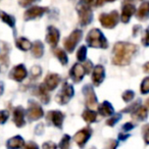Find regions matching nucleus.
I'll list each match as a JSON object with an SVG mask.
<instances>
[{"label":"nucleus","mask_w":149,"mask_h":149,"mask_svg":"<svg viewBox=\"0 0 149 149\" xmlns=\"http://www.w3.org/2000/svg\"><path fill=\"white\" fill-rule=\"evenodd\" d=\"M59 31L56 29L55 27H50L47 28V34H46V41L52 47H55L57 45L58 41H59Z\"/></svg>","instance_id":"4468645a"},{"label":"nucleus","mask_w":149,"mask_h":149,"mask_svg":"<svg viewBox=\"0 0 149 149\" xmlns=\"http://www.w3.org/2000/svg\"><path fill=\"white\" fill-rule=\"evenodd\" d=\"M82 2L86 3V4H88V5H92L94 3V0H83Z\"/></svg>","instance_id":"8fccbe9b"},{"label":"nucleus","mask_w":149,"mask_h":149,"mask_svg":"<svg viewBox=\"0 0 149 149\" xmlns=\"http://www.w3.org/2000/svg\"><path fill=\"white\" fill-rule=\"evenodd\" d=\"M122 97L125 102H131L133 99H134L135 93L132 91V90H127V91H125L124 93H123Z\"/></svg>","instance_id":"2f4dec72"},{"label":"nucleus","mask_w":149,"mask_h":149,"mask_svg":"<svg viewBox=\"0 0 149 149\" xmlns=\"http://www.w3.org/2000/svg\"><path fill=\"white\" fill-rule=\"evenodd\" d=\"M78 15H79L80 19V24L82 26H87L93 19V13H92V9L90 7V5L86 4L84 2H81L78 4L77 7Z\"/></svg>","instance_id":"7ed1b4c3"},{"label":"nucleus","mask_w":149,"mask_h":149,"mask_svg":"<svg viewBox=\"0 0 149 149\" xmlns=\"http://www.w3.org/2000/svg\"><path fill=\"white\" fill-rule=\"evenodd\" d=\"M70 137L68 136V135H64V136L62 137L60 143H59V147H60V148H63V149L68 148V147H70Z\"/></svg>","instance_id":"473e14b6"},{"label":"nucleus","mask_w":149,"mask_h":149,"mask_svg":"<svg viewBox=\"0 0 149 149\" xmlns=\"http://www.w3.org/2000/svg\"><path fill=\"white\" fill-rule=\"evenodd\" d=\"M142 44L144 46H149V28L145 31L144 37L142 38Z\"/></svg>","instance_id":"4c0bfd02"},{"label":"nucleus","mask_w":149,"mask_h":149,"mask_svg":"<svg viewBox=\"0 0 149 149\" xmlns=\"http://www.w3.org/2000/svg\"><path fill=\"white\" fill-rule=\"evenodd\" d=\"M8 120V111L6 110H1L0 111V125L5 124V122Z\"/></svg>","instance_id":"e433bc0d"},{"label":"nucleus","mask_w":149,"mask_h":149,"mask_svg":"<svg viewBox=\"0 0 149 149\" xmlns=\"http://www.w3.org/2000/svg\"><path fill=\"white\" fill-rule=\"evenodd\" d=\"M85 74H86V72H85L84 66L80 63H76V64H74V66H72V70H70V77L72 78V80L74 83H80V82L83 80Z\"/></svg>","instance_id":"f8f14e48"},{"label":"nucleus","mask_w":149,"mask_h":149,"mask_svg":"<svg viewBox=\"0 0 149 149\" xmlns=\"http://www.w3.org/2000/svg\"><path fill=\"white\" fill-rule=\"evenodd\" d=\"M28 118L30 120H38L41 118H43L44 111L42 109L41 105L37 103L36 101H29V106H28Z\"/></svg>","instance_id":"0eeeda50"},{"label":"nucleus","mask_w":149,"mask_h":149,"mask_svg":"<svg viewBox=\"0 0 149 149\" xmlns=\"http://www.w3.org/2000/svg\"><path fill=\"white\" fill-rule=\"evenodd\" d=\"M61 78L57 74H48L44 81V86L48 89V91L54 90L60 84Z\"/></svg>","instance_id":"2eb2a0df"},{"label":"nucleus","mask_w":149,"mask_h":149,"mask_svg":"<svg viewBox=\"0 0 149 149\" xmlns=\"http://www.w3.org/2000/svg\"><path fill=\"white\" fill-rule=\"evenodd\" d=\"M116 146H118V142L114 140H109L108 144L106 145V147H109V148H116Z\"/></svg>","instance_id":"c03bdc74"},{"label":"nucleus","mask_w":149,"mask_h":149,"mask_svg":"<svg viewBox=\"0 0 149 149\" xmlns=\"http://www.w3.org/2000/svg\"><path fill=\"white\" fill-rule=\"evenodd\" d=\"M143 132V138H144V141L146 144H149V124L145 125L142 129Z\"/></svg>","instance_id":"72a5a7b5"},{"label":"nucleus","mask_w":149,"mask_h":149,"mask_svg":"<svg viewBox=\"0 0 149 149\" xmlns=\"http://www.w3.org/2000/svg\"><path fill=\"white\" fill-rule=\"evenodd\" d=\"M103 1H104V0H94L93 4L95 5V6H100V5L103 4Z\"/></svg>","instance_id":"49530a36"},{"label":"nucleus","mask_w":149,"mask_h":149,"mask_svg":"<svg viewBox=\"0 0 149 149\" xmlns=\"http://www.w3.org/2000/svg\"><path fill=\"white\" fill-rule=\"evenodd\" d=\"M136 17L139 21H146L149 17V1H143L137 10Z\"/></svg>","instance_id":"aec40b11"},{"label":"nucleus","mask_w":149,"mask_h":149,"mask_svg":"<svg viewBox=\"0 0 149 149\" xmlns=\"http://www.w3.org/2000/svg\"><path fill=\"white\" fill-rule=\"evenodd\" d=\"M35 1H38V0H19V3L21 6H28V5L32 4L33 2H35Z\"/></svg>","instance_id":"ea45409f"},{"label":"nucleus","mask_w":149,"mask_h":149,"mask_svg":"<svg viewBox=\"0 0 149 149\" xmlns=\"http://www.w3.org/2000/svg\"><path fill=\"white\" fill-rule=\"evenodd\" d=\"M0 19L2 22H4L5 24L9 26L10 28H15V19L10 15H7L6 13L4 11L0 10Z\"/></svg>","instance_id":"bb28decb"},{"label":"nucleus","mask_w":149,"mask_h":149,"mask_svg":"<svg viewBox=\"0 0 149 149\" xmlns=\"http://www.w3.org/2000/svg\"><path fill=\"white\" fill-rule=\"evenodd\" d=\"M128 137H129V135H124L123 133H120V136H118V139H120V140H126Z\"/></svg>","instance_id":"09e8293b"},{"label":"nucleus","mask_w":149,"mask_h":149,"mask_svg":"<svg viewBox=\"0 0 149 149\" xmlns=\"http://www.w3.org/2000/svg\"><path fill=\"white\" fill-rule=\"evenodd\" d=\"M104 1H106V2H113L116 0H104Z\"/></svg>","instance_id":"5fc2aeb1"},{"label":"nucleus","mask_w":149,"mask_h":149,"mask_svg":"<svg viewBox=\"0 0 149 149\" xmlns=\"http://www.w3.org/2000/svg\"><path fill=\"white\" fill-rule=\"evenodd\" d=\"M134 127H135V125H133L132 123H127V124H125L124 126H123V130H125L126 132H128V131L132 130Z\"/></svg>","instance_id":"a19ab883"},{"label":"nucleus","mask_w":149,"mask_h":149,"mask_svg":"<svg viewBox=\"0 0 149 149\" xmlns=\"http://www.w3.org/2000/svg\"><path fill=\"white\" fill-rule=\"evenodd\" d=\"M53 53H54V55L58 58V60H59L62 65H65L68 62V55H66L65 51H63L62 49H60V48H55V49L53 50Z\"/></svg>","instance_id":"cd10ccee"},{"label":"nucleus","mask_w":149,"mask_h":149,"mask_svg":"<svg viewBox=\"0 0 149 149\" xmlns=\"http://www.w3.org/2000/svg\"><path fill=\"white\" fill-rule=\"evenodd\" d=\"M136 13V8H135V5L132 3H126L123 7L122 10V15H120V21L123 23L127 24L130 22V19L132 17V15Z\"/></svg>","instance_id":"f3484780"},{"label":"nucleus","mask_w":149,"mask_h":149,"mask_svg":"<svg viewBox=\"0 0 149 149\" xmlns=\"http://www.w3.org/2000/svg\"><path fill=\"white\" fill-rule=\"evenodd\" d=\"M146 107L149 109V98H148V99H147V101H146Z\"/></svg>","instance_id":"864d4df0"},{"label":"nucleus","mask_w":149,"mask_h":149,"mask_svg":"<svg viewBox=\"0 0 149 149\" xmlns=\"http://www.w3.org/2000/svg\"><path fill=\"white\" fill-rule=\"evenodd\" d=\"M92 132H93V131H92V129L90 128V127H86V128L80 130L77 134L74 135V140L76 141V143H77L80 147H84L86 143L88 142V140L90 139V137H91Z\"/></svg>","instance_id":"1a4fd4ad"},{"label":"nucleus","mask_w":149,"mask_h":149,"mask_svg":"<svg viewBox=\"0 0 149 149\" xmlns=\"http://www.w3.org/2000/svg\"><path fill=\"white\" fill-rule=\"evenodd\" d=\"M98 112L101 114L102 116L105 118H109L110 116H112L114 112V109L112 107V105L108 101H104L98 106Z\"/></svg>","instance_id":"412c9836"},{"label":"nucleus","mask_w":149,"mask_h":149,"mask_svg":"<svg viewBox=\"0 0 149 149\" xmlns=\"http://www.w3.org/2000/svg\"><path fill=\"white\" fill-rule=\"evenodd\" d=\"M32 45H33V44L28 39H26V38L22 37L17 40V47L19 48V49L23 50V51H28V50H30L32 48Z\"/></svg>","instance_id":"a878e982"},{"label":"nucleus","mask_w":149,"mask_h":149,"mask_svg":"<svg viewBox=\"0 0 149 149\" xmlns=\"http://www.w3.org/2000/svg\"><path fill=\"white\" fill-rule=\"evenodd\" d=\"M143 70H144L145 72H148V74H149V61L146 62V63L143 65Z\"/></svg>","instance_id":"de8ad7c7"},{"label":"nucleus","mask_w":149,"mask_h":149,"mask_svg":"<svg viewBox=\"0 0 149 149\" xmlns=\"http://www.w3.org/2000/svg\"><path fill=\"white\" fill-rule=\"evenodd\" d=\"M148 116V109L146 106L139 105L134 111L132 112V118L133 120H138V122H142L145 120Z\"/></svg>","instance_id":"6ab92c4d"},{"label":"nucleus","mask_w":149,"mask_h":149,"mask_svg":"<svg viewBox=\"0 0 149 149\" xmlns=\"http://www.w3.org/2000/svg\"><path fill=\"white\" fill-rule=\"evenodd\" d=\"M42 72V70L40 66L36 65V66H33L31 70V74H32V77L33 78H38L40 77V74H41Z\"/></svg>","instance_id":"f704fd0d"},{"label":"nucleus","mask_w":149,"mask_h":149,"mask_svg":"<svg viewBox=\"0 0 149 149\" xmlns=\"http://www.w3.org/2000/svg\"><path fill=\"white\" fill-rule=\"evenodd\" d=\"M125 1V3H131V2H134V0H124Z\"/></svg>","instance_id":"603ef678"},{"label":"nucleus","mask_w":149,"mask_h":149,"mask_svg":"<svg viewBox=\"0 0 149 149\" xmlns=\"http://www.w3.org/2000/svg\"><path fill=\"white\" fill-rule=\"evenodd\" d=\"M26 148H38V145L33 142H30L29 144L26 145Z\"/></svg>","instance_id":"a18cd8bd"},{"label":"nucleus","mask_w":149,"mask_h":149,"mask_svg":"<svg viewBox=\"0 0 149 149\" xmlns=\"http://www.w3.org/2000/svg\"><path fill=\"white\" fill-rule=\"evenodd\" d=\"M32 53L36 58H40L43 56L44 54V45L41 41H36L35 43L32 45Z\"/></svg>","instance_id":"5701e85b"},{"label":"nucleus","mask_w":149,"mask_h":149,"mask_svg":"<svg viewBox=\"0 0 149 149\" xmlns=\"http://www.w3.org/2000/svg\"><path fill=\"white\" fill-rule=\"evenodd\" d=\"M48 10L47 7H42V6H32L29 9H27L24 15V19L26 21H31V19H35L38 17H41L46 11Z\"/></svg>","instance_id":"9d476101"},{"label":"nucleus","mask_w":149,"mask_h":149,"mask_svg":"<svg viewBox=\"0 0 149 149\" xmlns=\"http://www.w3.org/2000/svg\"><path fill=\"white\" fill-rule=\"evenodd\" d=\"M56 145L52 142H46L43 144V148H56Z\"/></svg>","instance_id":"37998d69"},{"label":"nucleus","mask_w":149,"mask_h":149,"mask_svg":"<svg viewBox=\"0 0 149 149\" xmlns=\"http://www.w3.org/2000/svg\"><path fill=\"white\" fill-rule=\"evenodd\" d=\"M37 95L38 97L41 99V101L43 102V103H48L49 102V93H48V89L44 86V84H41V85L38 87L37 89Z\"/></svg>","instance_id":"4be33fe9"},{"label":"nucleus","mask_w":149,"mask_h":149,"mask_svg":"<svg viewBox=\"0 0 149 149\" xmlns=\"http://www.w3.org/2000/svg\"><path fill=\"white\" fill-rule=\"evenodd\" d=\"M3 93V83H0V95Z\"/></svg>","instance_id":"3c124183"},{"label":"nucleus","mask_w":149,"mask_h":149,"mask_svg":"<svg viewBox=\"0 0 149 149\" xmlns=\"http://www.w3.org/2000/svg\"><path fill=\"white\" fill-rule=\"evenodd\" d=\"M47 120L49 123H51L56 128H62V123L64 120V114L59 110H51L47 113Z\"/></svg>","instance_id":"9b49d317"},{"label":"nucleus","mask_w":149,"mask_h":149,"mask_svg":"<svg viewBox=\"0 0 149 149\" xmlns=\"http://www.w3.org/2000/svg\"><path fill=\"white\" fill-rule=\"evenodd\" d=\"M138 47L135 44L118 42L114 44L112 51V63L116 65L124 66L130 64L133 55H135Z\"/></svg>","instance_id":"f257e3e1"},{"label":"nucleus","mask_w":149,"mask_h":149,"mask_svg":"<svg viewBox=\"0 0 149 149\" xmlns=\"http://www.w3.org/2000/svg\"><path fill=\"white\" fill-rule=\"evenodd\" d=\"M88 45L92 48H102L105 49L108 47V43L106 38L104 37L103 33L98 29H93L89 32L87 38H86Z\"/></svg>","instance_id":"f03ea898"},{"label":"nucleus","mask_w":149,"mask_h":149,"mask_svg":"<svg viewBox=\"0 0 149 149\" xmlns=\"http://www.w3.org/2000/svg\"><path fill=\"white\" fill-rule=\"evenodd\" d=\"M120 21V15L118 11L113 10L109 13H102L99 17V22L102 25V27L106 29H113Z\"/></svg>","instance_id":"39448f33"},{"label":"nucleus","mask_w":149,"mask_h":149,"mask_svg":"<svg viewBox=\"0 0 149 149\" xmlns=\"http://www.w3.org/2000/svg\"><path fill=\"white\" fill-rule=\"evenodd\" d=\"M82 116H83V120L86 123H88V124H91V123H94L97 120V112L93 109H90V108L89 109H86L83 112Z\"/></svg>","instance_id":"b1692460"},{"label":"nucleus","mask_w":149,"mask_h":149,"mask_svg":"<svg viewBox=\"0 0 149 149\" xmlns=\"http://www.w3.org/2000/svg\"><path fill=\"white\" fill-rule=\"evenodd\" d=\"M13 122H15V126L17 128H22L26 125V120H25V110L23 107L19 106L15 109L13 111Z\"/></svg>","instance_id":"a211bd4d"},{"label":"nucleus","mask_w":149,"mask_h":149,"mask_svg":"<svg viewBox=\"0 0 149 149\" xmlns=\"http://www.w3.org/2000/svg\"><path fill=\"white\" fill-rule=\"evenodd\" d=\"M140 91H141V94L149 93V77H146L142 81L141 86H140Z\"/></svg>","instance_id":"c756f323"},{"label":"nucleus","mask_w":149,"mask_h":149,"mask_svg":"<svg viewBox=\"0 0 149 149\" xmlns=\"http://www.w3.org/2000/svg\"><path fill=\"white\" fill-rule=\"evenodd\" d=\"M25 144V141L21 136H15L13 138L9 139L7 142V147L8 148H21Z\"/></svg>","instance_id":"393cba45"},{"label":"nucleus","mask_w":149,"mask_h":149,"mask_svg":"<svg viewBox=\"0 0 149 149\" xmlns=\"http://www.w3.org/2000/svg\"><path fill=\"white\" fill-rule=\"evenodd\" d=\"M84 68H85V72H90L91 70H93V63H92L90 60H86L85 64H84Z\"/></svg>","instance_id":"58836bf2"},{"label":"nucleus","mask_w":149,"mask_h":149,"mask_svg":"<svg viewBox=\"0 0 149 149\" xmlns=\"http://www.w3.org/2000/svg\"><path fill=\"white\" fill-rule=\"evenodd\" d=\"M72 96H74V88H72V86L70 85V84L65 82V83L62 85V88H61V90H60V92L56 95L55 100L58 104L64 105V104H66L70 101Z\"/></svg>","instance_id":"423d86ee"},{"label":"nucleus","mask_w":149,"mask_h":149,"mask_svg":"<svg viewBox=\"0 0 149 149\" xmlns=\"http://www.w3.org/2000/svg\"><path fill=\"white\" fill-rule=\"evenodd\" d=\"M120 118H122L120 113H116V114H114V116H110L109 118L106 120V125H107V126H109V127H113L114 125H116V123L120 120Z\"/></svg>","instance_id":"7c9ffc66"},{"label":"nucleus","mask_w":149,"mask_h":149,"mask_svg":"<svg viewBox=\"0 0 149 149\" xmlns=\"http://www.w3.org/2000/svg\"><path fill=\"white\" fill-rule=\"evenodd\" d=\"M87 56V47L85 45L81 46L77 51V58L79 61H85Z\"/></svg>","instance_id":"c85d7f7f"},{"label":"nucleus","mask_w":149,"mask_h":149,"mask_svg":"<svg viewBox=\"0 0 149 149\" xmlns=\"http://www.w3.org/2000/svg\"><path fill=\"white\" fill-rule=\"evenodd\" d=\"M83 93L85 95L86 99V105L90 109H94L97 106V97H96V94L93 90V87L91 85H87L84 87Z\"/></svg>","instance_id":"6e6552de"},{"label":"nucleus","mask_w":149,"mask_h":149,"mask_svg":"<svg viewBox=\"0 0 149 149\" xmlns=\"http://www.w3.org/2000/svg\"><path fill=\"white\" fill-rule=\"evenodd\" d=\"M11 79H13L17 82H22L26 79V77L28 76V72L26 70L24 64H19V65L15 66L11 70L10 74H9Z\"/></svg>","instance_id":"ddd939ff"},{"label":"nucleus","mask_w":149,"mask_h":149,"mask_svg":"<svg viewBox=\"0 0 149 149\" xmlns=\"http://www.w3.org/2000/svg\"><path fill=\"white\" fill-rule=\"evenodd\" d=\"M139 105H140V101L138 100V101H136L135 103L131 104V105H129L128 107H126L125 109H123V112H133Z\"/></svg>","instance_id":"c9c22d12"},{"label":"nucleus","mask_w":149,"mask_h":149,"mask_svg":"<svg viewBox=\"0 0 149 149\" xmlns=\"http://www.w3.org/2000/svg\"><path fill=\"white\" fill-rule=\"evenodd\" d=\"M43 131H44V126H43V124H40V125H38V127L36 128L35 132H36V134L40 135V134H42V133H43Z\"/></svg>","instance_id":"79ce46f5"},{"label":"nucleus","mask_w":149,"mask_h":149,"mask_svg":"<svg viewBox=\"0 0 149 149\" xmlns=\"http://www.w3.org/2000/svg\"><path fill=\"white\" fill-rule=\"evenodd\" d=\"M82 37H83V32L81 30H74L68 38H65L63 41V45L66 51L72 53L74 48L77 47L78 43L81 41Z\"/></svg>","instance_id":"20e7f679"},{"label":"nucleus","mask_w":149,"mask_h":149,"mask_svg":"<svg viewBox=\"0 0 149 149\" xmlns=\"http://www.w3.org/2000/svg\"><path fill=\"white\" fill-rule=\"evenodd\" d=\"M105 78V70L102 65H96L92 74V81L95 86H99Z\"/></svg>","instance_id":"dca6fc26"}]
</instances>
